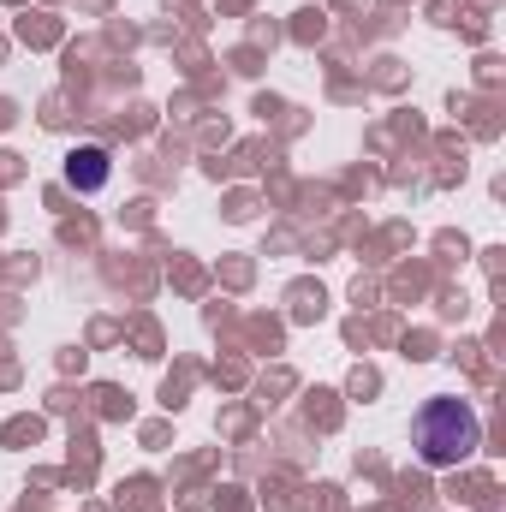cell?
<instances>
[{"label": "cell", "instance_id": "obj_2", "mask_svg": "<svg viewBox=\"0 0 506 512\" xmlns=\"http://www.w3.org/2000/svg\"><path fill=\"white\" fill-rule=\"evenodd\" d=\"M66 179H72L78 191H102V185H108V149H96V143L72 149V155H66Z\"/></svg>", "mask_w": 506, "mask_h": 512}, {"label": "cell", "instance_id": "obj_1", "mask_svg": "<svg viewBox=\"0 0 506 512\" xmlns=\"http://www.w3.org/2000/svg\"><path fill=\"white\" fill-rule=\"evenodd\" d=\"M477 441H483V423H477V411L465 399H429L417 411V453H423V465L447 471V465L471 459Z\"/></svg>", "mask_w": 506, "mask_h": 512}]
</instances>
